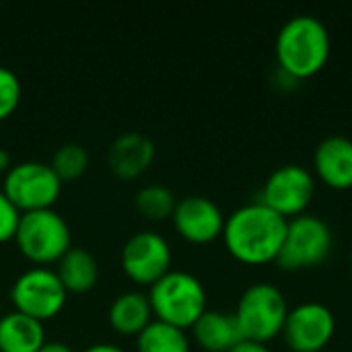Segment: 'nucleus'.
I'll list each match as a JSON object with an SVG mask.
<instances>
[{
  "label": "nucleus",
  "mask_w": 352,
  "mask_h": 352,
  "mask_svg": "<svg viewBox=\"0 0 352 352\" xmlns=\"http://www.w3.org/2000/svg\"><path fill=\"white\" fill-rule=\"evenodd\" d=\"M289 221L266 204L250 202L235 208L223 229L227 252L241 264L262 266L278 260Z\"/></svg>",
  "instance_id": "nucleus-1"
},
{
  "label": "nucleus",
  "mask_w": 352,
  "mask_h": 352,
  "mask_svg": "<svg viewBox=\"0 0 352 352\" xmlns=\"http://www.w3.org/2000/svg\"><path fill=\"white\" fill-rule=\"evenodd\" d=\"M274 52L283 74L295 80L311 78L330 60V31L314 14H295L278 29Z\"/></svg>",
  "instance_id": "nucleus-2"
},
{
  "label": "nucleus",
  "mask_w": 352,
  "mask_h": 352,
  "mask_svg": "<svg viewBox=\"0 0 352 352\" xmlns=\"http://www.w3.org/2000/svg\"><path fill=\"white\" fill-rule=\"evenodd\" d=\"M148 301L155 320L190 330L206 311V289L192 272L169 270L151 285Z\"/></svg>",
  "instance_id": "nucleus-3"
},
{
  "label": "nucleus",
  "mask_w": 352,
  "mask_h": 352,
  "mask_svg": "<svg viewBox=\"0 0 352 352\" xmlns=\"http://www.w3.org/2000/svg\"><path fill=\"white\" fill-rule=\"evenodd\" d=\"M233 316L243 340L268 344L283 334L289 303L272 283H254L241 293Z\"/></svg>",
  "instance_id": "nucleus-4"
},
{
  "label": "nucleus",
  "mask_w": 352,
  "mask_h": 352,
  "mask_svg": "<svg viewBox=\"0 0 352 352\" xmlns=\"http://www.w3.org/2000/svg\"><path fill=\"white\" fill-rule=\"evenodd\" d=\"M21 254L37 266H45L58 260L72 248V233L66 219L54 208L21 212V221L14 233Z\"/></svg>",
  "instance_id": "nucleus-5"
},
{
  "label": "nucleus",
  "mask_w": 352,
  "mask_h": 352,
  "mask_svg": "<svg viewBox=\"0 0 352 352\" xmlns=\"http://www.w3.org/2000/svg\"><path fill=\"white\" fill-rule=\"evenodd\" d=\"M332 243L334 235L330 225L324 219L305 212L289 221L276 262L285 270L316 268L328 260Z\"/></svg>",
  "instance_id": "nucleus-6"
},
{
  "label": "nucleus",
  "mask_w": 352,
  "mask_h": 352,
  "mask_svg": "<svg viewBox=\"0 0 352 352\" xmlns=\"http://www.w3.org/2000/svg\"><path fill=\"white\" fill-rule=\"evenodd\" d=\"M2 192L21 212L45 210L60 198L62 182L50 163L23 161L6 171Z\"/></svg>",
  "instance_id": "nucleus-7"
},
{
  "label": "nucleus",
  "mask_w": 352,
  "mask_h": 352,
  "mask_svg": "<svg viewBox=\"0 0 352 352\" xmlns=\"http://www.w3.org/2000/svg\"><path fill=\"white\" fill-rule=\"evenodd\" d=\"M68 299V291L58 278L56 270L47 266H33L16 276L10 287V301L16 311L45 322L56 318Z\"/></svg>",
  "instance_id": "nucleus-8"
},
{
  "label": "nucleus",
  "mask_w": 352,
  "mask_h": 352,
  "mask_svg": "<svg viewBox=\"0 0 352 352\" xmlns=\"http://www.w3.org/2000/svg\"><path fill=\"white\" fill-rule=\"evenodd\" d=\"M316 194V177L314 173L299 165L289 163L274 169L262 188L260 202L285 217L287 221L305 214Z\"/></svg>",
  "instance_id": "nucleus-9"
},
{
  "label": "nucleus",
  "mask_w": 352,
  "mask_h": 352,
  "mask_svg": "<svg viewBox=\"0 0 352 352\" xmlns=\"http://www.w3.org/2000/svg\"><path fill=\"white\" fill-rule=\"evenodd\" d=\"M336 332L332 309L320 301H305L289 309L283 338L293 352H322Z\"/></svg>",
  "instance_id": "nucleus-10"
},
{
  "label": "nucleus",
  "mask_w": 352,
  "mask_h": 352,
  "mask_svg": "<svg viewBox=\"0 0 352 352\" xmlns=\"http://www.w3.org/2000/svg\"><path fill=\"white\" fill-rule=\"evenodd\" d=\"M169 241L155 231H138L130 235L122 248V268L136 285L151 287L171 270Z\"/></svg>",
  "instance_id": "nucleus-11"
},
{
  "label": "nucleus",
  "mask_w": 352,
  "mask_h": 352,
  "mask_svg": "<svg viewBox=\"0 0 352 352\" xmlns=\"http://www.w3.org/2000/svg\"><path fill=\"white\" fill-rule=\"evenodd\" d=\"M171 221L186 241L202 245L223 235L227 217L214 200L206 196H186L177 200Z\"/></svg>",
  "instance_id": "nucleus-12"
},
{
  "label": "nucleus",
  "mask_w": 352,
  "mask_h": 352,
  "mask_svg": "<svg viewBox=\"0 0 352 352\" xmlns=\"http://www.w3.org/2000/svg\"><path fill=\"white\" fill-rule=\"evenodd\" d=\"M314 171L332 190L352 188V140L342 134L326 136L314 151Z\"/></svg>",
  "instance_id": "nucleus-13"
},
{
  "label": "nucleus",
  "mask_w": 352,
  "mask_h": 352,
  "mask_svg": "<svg viewBox=\"0 0 352 352\" xmlns=\"http://www.w3.org/2000/svg\"><path fill=\"white\" fill-rule=\"evenodd\" d=\"M155 159V142L142 132H124L107 148V165L120 179L142 175Z\"/></svg>",
  "instance_id": "nucleus-14"
},
{
  "label": "nucleus",
  "mask_w": 352,
  "mask_h": 352,
  "mask_svg": "<svg viewBox=\"0 0 352 352\" xmlns=\"http://www.w3.org/2000/svg\"><path fill=\"white\" fill-rule=\"evenodd\" d=\"M190 330L204 352H229L239 340H243L235 316L214 309H206Z\"/></svg>",
  "instance_id": "nucleus-15"
},
{
  "label": "nucleus",
  "mask_w": 352,
  "mask_h": 352,
  "mask_svg": "<svg viewBox=\"0 0 352 352\" xmlns=\"http://www.w3.org/2000/svg\"><path fill=\"white\" fill-rule=\"evenodd\" d=\"M153 318L148 295L140 291H126L118 295L107 309L109 326L122 336H138Z\"/></svg>",
  "instance_id": "nucleus-16"
},
{
  "label": "nucleus",
  "mask_w": 352,
  "mask_h": 352,
  "mask_svg": "<svg viewBox=\"0 0 352 352\" xmlns=\"http://www.w3.org/2000/svg\"><path fill=\"white\" fill-rule=\"evenodd\" d=\"M45 342L43 322L16 309L0 318V352H37Z\"/></svg>",
  "instance_id": "nucleus-17"
},
{
  "label": "nucleus",
  "mask_w": 352,
  "mask_h": 352,
  "mask_svg": "<svg viewBox=\"0 0 352 352\" xmlns=\"http://www.w3.org/2000/svg\"><path fill=\"white\" fill-rule=\"evenodd\" d=\"M56 274L68 293H87L99 280V264L89 250L70 248L58 260Z\"/></svg>",
  "instance_id": "nucleus-18"
},
{
  "label": "nucleus",
  "mask_w": 352,
  "mask_h": 352,
  "mask_svg": "<svg viewBox=\"0 0 352 352\" xmlns=\"http://www.w3.org/2000/svg\"><path fill=\"white\" fill-rule=\"evenodd\" d=\"M136 352H190V338L186 330L153 320L136 336Z\"/></svg>",
  "instance_id": "nucleus-19"
},
{
  "label": "nucleus",
  "mask_w": 352,
  "mask_h": 352,
  "mask_svg": "<svg viewBox=\"0 0 352 352\" xmlns=\"http://www.w3.org/2000/svg\"><path fill=\"white\" fill-rule=\"evenodd\" d=\"M175 204H177L175 194L169 188L161 186V184H146L134 196L136 210L148 221L171 219V214L175 210Z\"/></svg>",
  "instance_id": "nucleus-20"
},
{
  "label": "nucleus",
  "mask_w": 352,
  "mask_h": 352,
  "mask_svg": "<svg viewBox=\"0 0 352 352\" xmlns=\"http://www.w3.org/2000/svg\"><path fill=\"white\" fill-rule=\"evenodd\" d=\"M52 169L56 171V175L60 177V182H74L78 179L87 167H89V153L82 144L78 142H66L62 144L52 159Z\"/></svg>",
  "instance_id": "nucleus-21"
},
{
  "label": "nucleus",
  "mask_w": 352,
  "mask_h": 352,
  "mask_svg": "<svg viewBox=\"0 0 352 352\" xmlns=\"http://www.w3.org/2000/svg\"><path fill=\"white\" fill-rule=\"evenodd\" d=\"M21 103V80L14 70L0 64V122L14 113Z\"/></svg>",
  "instance_id": "nucleus-22"
},
{
  "label": "nucleus",
  "mask_w": 352,
  "mask_h": 352,
  "mask_svg": "<svg viewBox=\"0 0 352 352\" xmlns=\"http://www.w3.org/2000/svg\"><path fill=\"white\" fill-rule=\"evenodd\" d=\"M19 221H21V210L0 190V243L14 239Z\"/></svg>",
  "instance_id": "nucleus-23"
},
{
  "label": "nucleus",
  "mask_w": 352,
  "mask_h": 352,
  "mask_svg": "<svg viewBox=\"0 0 352 352\" xmlns=\"http://www.w3.org/2000/svg\"><path fill=\"white\" fill-rule=\"evenodd\" d=\"M229 352H272L268 349V344L262 342H254V340H239Z\"/></svg>",
  "instance_id": "nucleus-24"
},
{
  "label": "nucleus",
  "mask_w": 352,
  "mask_h": 352,
  "mask_svg": "<svg viewBox=\"0 0 352 352\" xmlns=\"http://www.w3.org/2000/svg\"><path fill=\"white\" fill-rule=\"evenodd\" d=\"M37 352H74L66 342H60V340H45L43 346Z\"/></svg>",
  "instance_id": "nucleus-25"
},
{
  "label": "nucleus",
  "mask_w": 352,
  "mask_h": 352,
  "mask_svg": "<svg viewBox=\"0 0 352 352\" xmlns=\"http://www.w3.org/2000/svg\"><path fill=\"white\" fill-rule=\"evenodd\" d=\"M82 352H126V351H124V349H120V346H116V344H111V342H97V344L87 346Z\"/></svg>",
  "instance_id": "nucleus-26"
},
{
  "label": "nucleus",
  "mask_w": 352,
  "mask_h": 352,
  "mask_svg": "<svg viewBox=\"0 0 352 352\" xmlns=\"http://www.w3.org/2000/svg\"><path fill=\"white\" fill-rule=\"evenodd\" d=\"M12 167L10 163V153L6 148H0V171H8Z\"/></svg>",
  "instance_id": "nucleus-27"
}]
</instances>
